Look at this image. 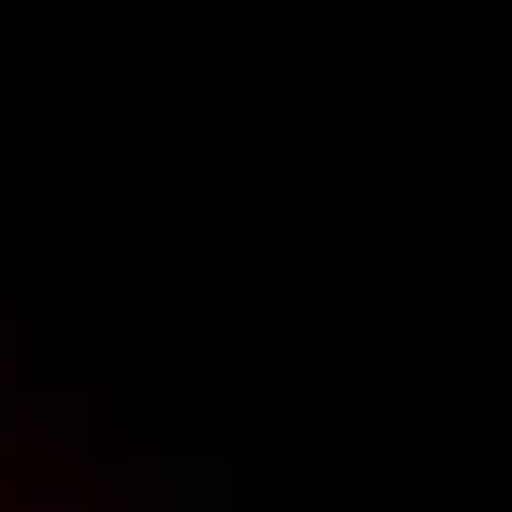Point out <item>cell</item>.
Listing matches in <instances>:
<instances>
[{
	"label": "cell",
	"mask_w": 512,
	"mask_h": 512,
	"mask_svg": "<svg viewBox=\"0 0 512 512\" xmlns=\"http://www.w3.org/2000/svg\"><path fill=\"white\" fill-rule=\"evenodd\" d=\"M27 512H98V504H89L80 486H36V495H27Z\"/></svg>",
	"instance_id": "1"
}]
</instances>
